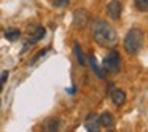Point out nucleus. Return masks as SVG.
Instances as JSON below:
<instances>
[{"instance_id": "nucleus-1", "label": "nucleus", "mask_w": 148, "mask_h": 132, "mask_svg": "<svg viewBox=\"0 0 148 132\" xmlns=\"http://www.w3.org/2000/svg\"><path fill=\"white\" fill-rule=\"evenodd\" d=\"M92 37L94 42L103 48H113L118 42L116 30L103 19H96L92 23Z\"/></svg>"}, {"instance_id": "nucleus-2", "label": "nucleus", "mask_w": 148, "mask_h": 132, "mask_svg": "<svg viewBox=\"0 0 148 132\" xmlns=\"http://www.w3.org/2000/svg\"><path fill=\"white\" fill-rule=\"evenodd\" d=\"M143 38H145L143 32H142L138 27H132V29L126 34L124 43H123L126 53L131 54V56H135L142 49V46H143Z\"/></svg>"}, {"instance_id": "nucleus-3", "label": "nucleus", "mask_w": 148, "mask_h": 132, "mask_svg": "<svg viewBox=\"0 0 148 132\" xmlns=\"http://www.w3.org/2000/svg\"><path fill=\"white\" fill-rule=\"evenodd\" d=\"M102 68L107 73H112V75L119 73V70H121V57H119L118 51L112 49V51L105 56V59H103V62H102Z\"/></svg>"}, {"instance_id": "nucleus-4", "label": "nucleus", "mask_w": 148, "mask_h": 132, "mask_svg": "<svg viewBox=\"0 0 148 132\" xmlns=\"http://www.w3.org/2000/svg\"><path fill=\"white\" fill-rule=\"evenodd\" d=\"M45 35H46L45 27L38 26V24H30V26L27 27V32H26L27 45H26V48H23V53L26 51V49L29 48V46H32V45H35V43H38Z\"/></svg>"}, {"instance_id": "nucleus-5", "label": "nucleus", "mask_w": 148, "mask_h": 132, "mask_svg": "<svg viewBox=\"0 0 148 132\" xmlns=\"http://www.w3.org/2000/svg\"><path fill=\"white\" fill-rule=\"evenodd\" d=\"M121 13H123V5L119 0H112L108 5H107V14H108L110 19L113 21H118L121 18Z\"/></svg>"}, {"instance_id": "nucleus-6", "label": "nucleus", "mask_w": 148, "mask_h": 132, "mask_svg": "<svg viewBox=\"0 0 148 132\" xmlns=\"http://www.w3.org/2000/svg\"><path fill=\"white\" fill-rule=\"evenodd\" d=\"M84 127L88 132H99L100 131V119L96 113H89L84 119Z\"/></svg>"}, {"instance_id": "nucleus-7", "label": "nucleus", "mask_w": 148, "mask_h": 132, "mask_svg": "<svg viewBox=\"0 0 148 132\" xmlns=\"http://www.w3.org/2000/svg\"><path fill=\"white\" fill-rule=\"evenodd\" d=\"M88 23V11L86 10H77L73 13V24L78 29H83Z\"/></svg>"}, {"instance_id": "nucleus-8", "label": "nucleus", "mask_w": 148, "mask_h": 132, "mask_svg": "<svg viewBox=\"0 0 148 132\" xmlns=\"http://www.w3.org/2000/svg\"><path fill=\"white\" fill-rule=\"evenodd\" d=\"M110 97H112V102L115 103L116 107H121V105H124V103H126V92H124V91H121V89H115V88H113Z\"/></svg>"}, {"instance_id": "nucleus-9", "label": "nucleus", "mask_w": 148, "mask_h": 132, "mask_svg": "<svg viewBox=\"0 0 148 132\" xmlns=\"http://www.w3.org/2000/svg\"><path fill=\"white\" fill-rule=\"evenodd\" d=\"M61 127V121L58 118H49L43 122V131L46 132H58Z\"/></svg>"}, {"instance_id": "nucleus-10", "label": "nucleus", "mask_w": 148, "mask_h": 132, "mask_svg": "<svg viewBox=\"0 0 148 132\" xmlns=\"http://www.w3.org/2000/svg\"><path fill=\"white\" fill-rule=\"evenodd\" d=\"M99 119H100V126H103V127H107V129L113 127V124H115V118H113V115L110 111H103L102 115L99 116Z\"/></svg>"}, {"instance_id": "nucleus-11", "label": "nucleus", "mask_w": 148, "mask_h": 132, "mask_svg": "<svg viewBox=\"0 0 148 132\" xmlns=\"http://www.w3.org/2000/svg\"><path fill=\"white\" fill-rule=\"evenodd\" d=\"M89 67L92 68V72L97 75V78H100V80H102V78H105V70H103L102 67H99V64H97L96 57H94L92 54L89 56Z\"/></svg>"}, {"instance_id": "nucleus-12", "label": "nucleus", "mask_w": 148, "mask_h": 132, "mask_svg": "<svg viewBox=\"0 0 148 132\" xmlns=\"http://www.w3.org/2000/svg\"><path fill=\"white\" fill-rule=\"evenodd\" d=\"M73 53H75V56H77L78 64H80V65L86 64V57H84V54H83V49H81L80 43H75V45H73Z\"/></svg>"}, {"instance_id": "nucleus-13", "label": "nucleus", "mask_w": 148, "mask_h": 132, "mask_svg": "<svg viewBox=\"0 0 148 132\" xmlns=\"http://www.w3.org/2000/svg\"><path fill=\"white\" fill-rule=\"evenodd\" d=\"M5 38H7L8 42H16V40L21 38V30H18V29L5 30Z\"/></svg>"}, {"instance_id": "nucleus-14", "label": "nucleus", "mask_w": 148, "mask_h": 132, "mask_svg": "<svg viewBox=\"0 0 148 132\" xmlns=\"http://www.w3.org/2000/svg\"><path fill=\"white\" fill-rule=\"evenodd\" d=\"M134 5L138 11H148V0H134Z\"/></svg>"}, {"instance_id": "nucleus-15", "label": "nucleus", "mask_w": 148, "mask_h": 132, "mask_svg": "<svg viewBox=\"0 0 148 132\" xmlns=\"http://www.w3.org/2000/svg\"><path fill=\"white\" fill-rule=\"evenodd\" d=\"M53 5H54L56 8H65L69 7V3H70V0H51Z\"/></svg>"}, {"instance_id": "nucleus-16", "label": "nucleus", "mask_w": 148, "mask_h": 132, "mask_svg": "<svg viewBox=\"0 0 148 132\" xmlns=\"http://www.w3.org/2000/svg\"><path fill=\"white\" fill-rule=\"evenodd\" d=\"M48 51H49V48H45V49H42V51H40V54L34 56V57H32V61H30V65H34V64H35V61H38V59L42 57V56H45Z\"/></svg>"}, {"instance_id": "nucleus-17", "label": "nucleus", "mask_w": 148, "mask_h": 132, "mask_svg": "<svg viewBox=\"0 0 148 132\" xmlns=\"http://www.w3.org/2000/svg\"><path fill=\"white\" fill-rule=\"evenodd\" d=\"M7 78H8V72L5 70L3 73H2V77H0V92H2V88H3V84L7 83Z\"/></svg>"}, {"instance_id": "nucleus-18", "label": "nucleus", "mask_w": 148, "mask_h": 132, "mask_svg": "<svg viewBox=\"0 0 148 132\" xmlns=\"http://www.w3.org/2000/svg\"><path fill=\"white\" fill-rule=\"evenodd\" d=\"M0 103H2V102H0Z\"/></svg>"}]
</instances>
